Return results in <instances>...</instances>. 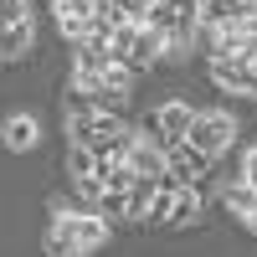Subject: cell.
I'll use <instances>...</instances> for the list:
<instances>
[{"label": "cell", "mask_w": 257, "mask_h": 257, "mask_svg": "<svg viewBox=\"0 0 257 257\" xmlns=\"http://www.w3.org/2000/svg\"><path fill=\"white\" fill-rule=\"evenodd\" d=\"M62 118H67V144L88 149V155H103V160H128L134 144H139V128L118 108H103V103L82 98V93H67Z\"/></svg>", "instance_id": "6da1fadb"}, {"label": "cell", "mask_w": 257, "mask_h": 257, "mask_svg": "<svg viewBox=\"0 0 257 257\" xmlns=\"http://www.w3.org/2000/svg\"><path fill=\"white\" fill-rule=\"evenodd\" d=\"M72 93L103 103V108H118L134 93V72L113 57L108 41H82V47H72Z\"/></svg>", "instance_id": "7a4b0ae2"}, {"label": "cell", "mask_w": 257, "mask_h": 257, "mask_svg": "<svg viewBox=\"0 0 257 257\" xmlns=\"http://www.w3.org/2000/svg\"><path fill=\"white\" fill-rule=\"evenodd\" d=\"M108 237L113 226L98 211H57L41 231V257H93L98 247H108Z\"/></svg>", "instance_id": "3957f363"}, {"label": "cell", "mask_w": 257, "mask_h": 257, "mask_svg": "<svg viewBox=\"0 0 257 257\" xmlns=\"http://www.w3.org/2000/svg\"><path fill=\"white\" fill-rule=\"evenodd\" d=\"M201 221H206V201H201V190L185 185V180H165L160 196H155V206H149V226H160V231H180V226H201Z\"/></svg>", "instance_id": "277c9868"}, {"label": "cell", "mask_w": 257, "mask_h": 257, "mask_svg": "<svg viewBox=\"0 0 257 257\" xmlns=\"http://www.w3.org/2000/svg\"><path fill=\"white\" fill-rule=\"evenodd\" d=\"M108 47H113V57H118L134 77H139V72H149L155 62H165V36L149 26V21H144V26H139V21H123V26L113 31Z\"/></svg>", "instance_id": "5b68a950"}, {"label": "cell", "mask_w": 257, "mask_h": 257, "mask_svg": "<svg viewBox=\"0 0 257 257\" xmlns=\"http://www.w3.org/2000/svg\"><path fill=\"white\" fill-rule=\"evenodd\" d=\"M196 113L201 108H190L185 98H170V103H160V108H149V118H144V128L139 134L155 144V149H180V144H190V128H196Z\"/></svg>", "instance_id": "8992f818"}, {"label": "cell", "mask_w": 257, "mask_h": 257, "mask_svg": "<svg viewBox=\"0 0 257 257\" xmlns=\"http://www.w3.org/2000/svg\"><path fill=\"white\" fill-rule=\"evenodd\" d=\"M36 47V16L26 0H0V57L11 62H26Z\"/></svg>", "instance_id": "52a82bcc"}, {"label": "cell", "mask_w": 257, "mask_h": 257, "mask_svg": "<svg viewBox=\"0 0 257 257\" xmlns=\"http://www.w3.org/2000/svg\"><path fill=\"white\" fill-rule=\"evenodd\" d=\"M237 134H242V128H237V118H231L226 108H201L196 128H190V144H196L206 160H221L226 149L237 144Z\"/></svg>", "instance_id": "ba28073f"}, {"label": "cell", "mask_w": 257, "mask_h": 257, "mask_svg": "<svg viewBox=\"0 0 257 257\" xmlns=\"http://www.w3.org/2000/svg\"><path fill=\"white\" fill-rule=\"evenodd\" d=\"M206 72H211V82H216L221 93H237V98L257 103V67L252 62H242V57H211Z\"/></svg>", "instance_id": "9c48e42d"}, {"label": "cell", "mask_w": 257, "mask_h": 257, "mask_svg": "<svg viewBox=\"0 0 257 257\" xmlns=\"http://www.w3.org/2000/svg\"><path fill=\"white\" fill-rule=\"evenodd\" d=\"M221 206L237 216V226H247V231H257V190L247 185V180H221Z\"/></svg>", "instance_id": "30bf717a"}, {"label": "cell", "mask_w": 257, "mask_h": 257, "mask_svg": "<svg viewBox=\"0 0 257 257\" xmlns=\"http://www.w3.org/2000/svg\"><path fill=\"white\" fill-rule=\"evenodd\" d=\"M231 21H257V0H201V31L231 26Z\"/></svg>", "instance_id": "8fae6325"}, {"label": "cell", "mask_w": 257, "mask_h": 257, "mask_svg": "<svg viewBox=\"0 0 257 257\" xmlns=\"http://www.w3.org/2000/svg\"><path fill=\"white\" fill-rule=\"evenodd\" d=\"M0 139H6L11 155H31V149L41 144V123H36V113H11L6 123H0Z\"/></svg>", "instance_id": "7c38bea8"}, {"label": "cell", "mask_w": 257, "mask_h": 257, "mask_svg": "<svg viewBox=\"0 0 257 257\" xmlns=\"http://www.w3.org/2000/svg\"><path fill=\"white\" fill-rule=\"evenodd\" d=\"M113 11H118V21H139L144 26V21L155 16V0H113Z\"/></svg>", "instance_id": "4fadbf2b"}, {"label": "cell", "mask_w": 257, "mask_h": 257, "mask_svg": "<svg viewBox=\"0 0 257 257\" xmlns=\"http://www.w3.org/2000/svg\"><path fill=\"white\" fill-rule=\"evenodd\" d=\"M237 180H247V185L257 190V144H252L247 155H242V170H237Z\"/></svg>", "instance_id": "5bb4252c"}]
</instances>
